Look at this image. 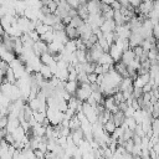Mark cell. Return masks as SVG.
<instances>
[{
    "label": "cell",
    "mask_w": 159,
    "mask_h": 159,
    "mask_svg": "<svg viewBox=\"0 0 159 159\" xmlns=\"http://www.w3.org/2000/svg\"><path fill=\"white\" fill-rule=\"evenodd\" d=\"M92 94V89H91V83H81L77 92H76V97L82 101V102H86Z\"/></svg>",
    "instance_id": "cell-1"
},
{
    "label": "cell",
    "mask_w": 159,
    "mask_h": 159,
    "mask_svg": "<svg viewBox=\"0 0 159 159\" xmlns=\"http://www.w3.org/2000/svg\"><path fill=\"white\" fill-rule=\"evenodd\" d=\"M82 112L84 113V116L87 117V119L93 124L98 120V116L96 113V109L93 106H91L88 102H83V107H82Z\"/></svg>",
    "instance_id": "cell-2"
},
{
    "label": "cell",
    "mask_w": 159,
    "mask_h": 159,
    "mask_svg": "<svg viewBox=\"0 0 159 159\" xmlns=\"http://www.w3.org/2000/svg\"><path fill=\"white\" fill-rule=\"evenodd\" d=\"M104 108L108 109L109 112H112L113 114L117 113L119 111V106L117 104L114 97H106V101H104Z\"/></svg>",
    "instance_id": "cell-3"
},
{
    "label": "cell",
    "mask_w": 159,
    "mask_h": 159,
    "mask_svg": "<svg viewBox=\"0 0 159 159\" xmlns=\"http://www.w3.org/2000/svg\"><path fill=\"white\" fill-rule=\"evenodd\" d=\"M114 71H116L117 73H119L123 78L129 77V75H128V66H127L125 63H123L122 61L114 62Z\"/></svg>",
    "instance_id": "cell-4"
},
{
    "label": "cell",
    "mask_w": 159,
    "mask_h": 159,
    "mask_svg": "<svg viewBox=\"0 0 159 159\" xmlns=\"http://www.w3.org/2000/svg\"><path fill=\"white\" fill-rule=\"evenodd\" d=\"M41 20L43 21V24H45V25H48V26H51V27H52L55 24H57V22L62 21V19H61V17H58L56 14H48V15L43 16Z\"/></svg>",
    "instance_id": "cell-5"
},
{
    "label": "cell",
    "mask_w": 159,
    "mask_h": 159,
    "mask_svg": "<svg viewBox=\"0 0 159 159\" xmlns=\"http://www.w3.org/2000/svg\"><path fill=\"white\" fill-rule=\"evenodd\" d=\"M109 55L112 56V58L114 60V62H118V61H120L122 60V55H123V51L116 45V43H113V45H111V48H109Z\"/></svg>",
    "instance_id": "cell-6"
},
{
    "label": "cell",
    "mask_w": 159,
    "mask_h": 159,
    "mask_svg": "<svg viewBox=\"0 0 159 159\" xmlns=\"http://www.w3.org/2000/svg\"><path fill=\"white\" fill-rule=\"evenodd\" d=\"M149 81H150V75L149 73H147V75H142V76H138L134 81H133V83H134V87H138V88H143L147 83H149Z\"/></svg>",
    "instance_id": "cell-7"
},
{
    "label": "cell",
    "mask_w": 159,
    "mask_h": 159,
    "mask_svg": "<svg viewBox=\"0 0 159 159\" xmlns=\"http://www.w3.org/2000/svg\"><path fill=\"white\" fill-rule=\"evenodd\" d=\"M134 60H135V55H134V52H133V48H130V50H127V51L123 52L120 61L128 66V65H130Z\"/></svg>",
    "instance_id": "cell-8"
},
{
    "label": "cell",
    "mask_w": 159,
    "mask_h": 159,
    "mask_svg": "<svg viewBox=\"0 0 159 159\" xmlns=\"http://www.w3.org/2000/svg\"><path fill=\"white\" fill-rule=\"evenodd\" d=\"M130 88H134V83H133V80L129 78V77L123 78V80L120 81L119 86H118V89H119L120 92H124V91L130 89Z\"/></svg>",
    "instance_id": "cell-9"
},
{
    "label": "cell",
    "mask_w": 159,
    "mask_h": 159,
    "mask_svg": "<svg viewBox=\"0 0 159 159\" xmlns=\"http://www.w3.org/2000/svg\"><path fill=\"white\" fill-rule=\"evenodd\" d=\"M116 27H117V25H116L114 20H106L104 24L101 26V30H102L103 34H106V32H114Z\"/></svg>",
    "instance_id": "cell-10"
},
{
    "label": "cell",
    "mask_w": 159,
    "mask_h": 159,
    "mask_svg": "<svg viewBox=\"0 0 159 159\" xmlns=\"http://www.w3.org/2000/svg\"><path fill=\"white\" fill-rule=\"evenodd\" d=\"M80 87V83L78 81H67L66 82V86H65V89L71 94V96H75L77 89Z\"/></svg>",
    "instance_id": "cell-11"
},
{
    "label": "cell",
    "mask_w": 159,
    "mask_h": 159,
    "mask_svg": "<svg viewBox=\"0 0 159 159\" xmlns=\"http://www.w3.org/2000/svg\"><path fill=\"white\" fill-rule=\"evenodd\" d=\"M66 35H67V37L70 39V40H77V39H80L81 36H80V32H78V29H76V27H72L71 25H68V26H66Z\"/></svg>",
    "instance_id": "cell-12"
},
{
    "label": "cell",
    "mask_w": 159,
    "mask_h": 159,
    "mask_svg": "<svg viewBox=\"0 0 159 159\" xmlns=\"http://www.w3.org/2000/svg\"><path fill=\"white\" fill-rule=\"evenodd\" d=\"M40 60H41V62H42V65H46V66H53L55 63H57L56 61H55V58H53V56L51 55V53H48V52H46V53H42L41 55V57H40Z\"/></svg>",
    "instance_id": "cell-13"
},
{
    "label": "cell",
    "mask_w": 159,
    "mask_h": 159,
    "mask_svg": "<svg viewBox=\"0 0 159 159\" xmlns=\"http://www.w3.org/2000/svg\"><path fill=\"white\" fill-rule=\"evenodd\" d=\"M137 125H138V123H137V120H135L133 117H127L125 120H124V123L122 124V127H123L124 129H130V130H133V132L135 130Z\"/></svg>",
    "instance_id": "cell-14"
},
{
    "label": "cell",
    "mask_w": 159,
    "mask_h": 159,
    "mask_svg": "<svg viewBox=\"0 0 159 159\" xmlns=\"http://www.w3.org/2000/svg\"><path fill=\"white\" fill-rule=\"evenodd\" d=\"M125 118H127V117H125V113L122 112V111H118L117 113L113 114V118H112V119H113V122L116 123L117 127H120V125L124 123Z\"/></svg>",
    "instance_id": "cell-15"
},
{
    "label": "cell",
    "mask_w": 159,
    "mask_h": 159,
    "mask_svg": "<svg viewBox=\"0 0 159 159\" xmlns=\"http://www.w3.org/2000/svg\"><path fill=\"white\" fill-rule=\"evenodd\" d=\"M97 63L101 65V66H103V65H114V60L112 58V56L109 55V52H104L103 56L98 60Z\"/></svg>",
    "instance_id": "cell-16"
},
{
    "label": "cell",
    "mask_w": 159,
    "mask_h": 159,
    "mask_svg": "<svg viewBox=\"0 0 159 159\" xmlns=\"http://www.w3.org/2000/svg\"><path fill=\"white\" fill-rule=\"evenodd\" d=\"M40 73L42 75V77L47 81H50L52 77H53V73L51 71V67L50 66H46V65H42L41 66V70H40Z\"/></svg>",
    "instance_id": "cell-17"
},
{
    "label": "cell",
    "mask_w": 159,
    "mask_h": 159,
    "mask_svg": "<svg viewBox=\"0 0 159 159\" xmlns=\"http://www.w3.org/2000/svg\"><path fill=\"white\" fill-rule=\"evenodd\" d=\"M70 129H71V132H75V130H77V129H80L81 128V120L78 119V117L77 116H73L71 119H70Z\"/></svg>",
    "instance_id": "cell-18"
},
{
    "label": "cell",
    "mask_w": 159,
    "mask_h": 159,
    "mask_svg": "<svg viewBox=\"0 0 159 159\" xmlns=\"http://www.w3.org/2000/svg\"><path fill=\"white\" fill-rule=\"evenodd\" d=\"M84 22H86V21H84V20H83V19H82L81 16H78V15H77V16L72 17V20H71V24H70V25H71L72 27L80 29V27H81V26H82V25H83Z\"/></svg>",
    "instance_id": "cell-19"
},
{
    "label": "cell",
    "mask_w": 159,
    "mask_h": 159,
    "mask_svg": "<svg viewBox=\"0 0 159 159\" xmlns=\"http://www.w3.org/2000/svg\"><path fill=\"white\" fill-rule=\"evenodd\" d=\"M103 128H104V130H106L108 134H112V133L117 129V125H116V123L113 122V119H109V120L103 125Z\"/></svg>",
    "instance_id": "cell-20"
},
{
    "label": "cell",
    "mask_w": 159,
    "mask_h": 159,
    "mask_svg": "<svg viewBox=\"0 0 159 159\" xmlns=\"http://www.w3.org/2000/svg\"><path fill=\"white\" fill-rule=\"evenodd\" d=\"M98 45L104 50V52H109V48H111V45L108 43V41L104 39V36H101L98 37Z\"/></svg>",
    "instance_id": "cell-21"
},
{
    "label": "cell",
    "mask_w": 159,
    "mask_h": 159,
    "mask_svg": "<svg viewBox=\"0 0 159 159\" xmlns=\"http://www.w3.org/2000/svg\"><path fill=\"white\" fill-rule=\"evenodd\" d=\"M158 56H159V51H158L157 47L152 48V50L148 52V58H149L150 61H153V60H158Z\"/></svg>",
    "instance_id": "cell-22"
},
{
    "label": "cell",
    "mask_w": 159,
    "mask_h": 159,
    "mask_svg": "<svg viewBox=\"0 0 159 159\" xmlns=\"http://www.w3.org/2000/svg\"><path fill=\"white\" fill-rule=\"evenodd\" d=\"M152 128H153V133H154V135H158V137H159V118L153 119Z\"/></svg>",
    "instance_id": "cell-23"
},
{
    "label": "cell",
    "mask_w": 159,
    "mask_h": 159,
    "mask_svg": "<svg viewBox=\"0 0 159 159\" xmlns=\"http://www.w3.org/2000/svg\"><path fill=\"white\" fill-rule=\"evenodd\" d=\"M152 117H153V119L159 118V102H157V103H154V104H153V109H152Z\"/></svg>",
    "instance_id": "cell-24"
},
{
    "label": "cell",
    "mask_w": 159,
    "mask_h": 159,
    "mask_svg": "<svg viewBox=\"0 0 159 159\" xmlns=\"http://www.w3.org/2000/svg\"><path fill=\"white\" fill-rule=\"evenodd\" d=\"M133 52H134V55H135V58H137V60H139V58H140V56L144 53V48H143L142 46H137V47H134V48H133Z\"/></svg>",
    "instance_id": "cell-25"
},
{
    "label": "cell",
    "mask_w": 159,
    "mask_h": 159,
    "mask_svg": "<svg viewBox=\"0 0 159 159\" xmlns=\"http://www.w3.org/2000/svg\"><path fill=\"white\" fill-rule=\"evenodd\" d=\"M143 94H144V92H143V88H138V87H134V89H133V98H134V99H138V98H140Z\"/></svg>",
    "instance_id": "cell-26"
},
{
    "label": "cell",
    "mask_w": 159,
    "mask_h": 159,
    "mask_svg": "<svg viewBox=\"0 0 159 159\" xmlns=\"http://www.w3.org/2000/svg\"><path fill=\"white\" fill-rule=\"evenodd\" d=\"M52 29H53V31H65V30H66V25H65L62 21H60V22L55 24V25L52 26Z\"/></svg>",
    "instance_id": "cell-27"
},
{
    "label": "cell",
    "mask_w": 159,
    "mask_h": 159,
    "mask_svg": "<svg viewBox=\"0 0 159 159\" xmlns=\"http://www.w3.org/2000/svg\"><path fill=\"white\" fill-rule=\"evenodd\" d=\"M134 133H135V135H138V137H140V138H144L147 134H145V132L143 130V128H142V124H138L137 125V128H135V130H134Z\"/></svg>",
    "instance_id": "cell-28"
},
{
    "label": "cell",
    "mask_w": 159,
    "mask_h": 159,
    "mask_svg": "<svg viewBox=\"0 0 159 159\" xmlns=\"http://www.w3.org/2000/svg\"><path fill=\"white\" fill-rule=\"evenodd\" d=\"M9 124V116H1L0 118V128H6Z\"/></svg>",
    "instance_id": "cell-29"
},
{
    "label": "cell",
    "mask_w": 159,
    "mask_h": 159,
    "mask_svg": "<svg viewBox=\"0 0 159 159\" xmlns=\"http://www.w3.org/2000/svg\"><path fill=\"white\" fill-rule=\"evenodd\" d=\"M40 12H41L43 16H46V15H48V14H52L47 5H42V6L40 7Z\"/></svg>",
    "instance_id": "cell-30"
},
{
    "label": "cell",
    "mask_w": 159,
    "mask_h": 159,
    "mask_svg": "<svg viewBox=\"0 0 159 159\" xmlns=\"http://www.w3.org/2000/svg\"><path fill=\"white\" fill-rule=\"evenodd\" d=\"M97 78H98V75L94 73V72H92V73L88 75V81H89V83H97Z\"/></svg>",
    "instance_id": "cell-31"
},
{
    "label": "cell",
    "mask_w": 159,
    "mask_h": 159,
    "mask_svg": "<svg viewBox=\"0 0 159 159\" xmlns=\"http://www.w3.org/2000/svg\"><path fill=\"white\" fill-rule=\"evenodd\" d=\"M112 10V7H111V5H107V4H101V12L102 14H106V12H108V11H111Z\"/></svg>",
    "instance_id": "cell-32"
},
{
    "label": "cell",
    "mask_w": 159,
    "mask_h": 159,
    "mask_svg": "<svg viewBox=\"0 0 159 159\" xmlns=\"http://www.w3.org/2000/svg\"><path fill=\"white\" fill-rule=\"evenodd\" d=\"M111 7L116 11V10H120L122 9V4L118 1V0H114L113 2H112V5H111Z\"/></svg>",
    "instance_id": "cell-33"
},
{
    "label": "cell",
    "mask_w": 159,
    "mask_h": 159,
    "mask_svg": "<svg viewBox=\"0 0 159 159\" xmlns=\"http://www.w3.org/2000/svg\"><path fill=\"white\" fill-rule=\"evenodd\" d=\"M124 113H125V117H133V116H134V113H135V109H134L132 106H129V107H128V109H127Z\"/></svg>",
    "instance_id": "cell-34"
},
{
    "label": "cell",
    "mask_w": 159,
    "mask_h": 159,
    "mask_svg": "<svg viewBox=\"0 0 159 159\" xmlns=\"http://www.w3.org/2000/svg\"><path fill=\"white\" fill-rule=\"evenodd\" d=\"M128 107H129V104H128L127 102H122V103H119V111H122V112H125V111L128 109Z\"/></svg>",
    "instance_id": "cell-35"
},
{
    "label": "cell",
    "mask_w": 159,
    "mask_h": 159,
    "mask_svg": "<svg viewBox=\"0 0 159 159\" xmlns=\"http://www.w3.org/2000/svg\"><path fill=\"white\" fill-rule=\"evenodd\" d=\"M103 4H107V5H112V2L114 1V0H101Z\"/></svg>",
    "instance_id": "cell-36"
},
{
    "label": "cell",
    "mask_w": 159,
    "mask_h": 159,
    "mask_svg": "<svg viewBox=\"0 0 159 159\" xmlns=\"http://www.w3.org/2000/svg\"><path fill=\"white\" fill-rule=\"evenodd\" d=\"M143 1H153V0H143Z\"/></svg>",
    "instance_id": "cell-37"
},
{
    "label": "cell",
    "mask_w": 159,
    "mask_h": 159,
    "mask_svg": "<svg viewBox=\"0 0 159 159\" xmlns=\"http://www.w3.org/2000/svg\"><path fill=\"white\" fill-rule=\"evenodd\" d=\"M19 1H25V0H19Z\"/></svg>",
    "instance_id": "cell-38"
},
{
    "label": "cell",
    "mask_w": 159,
    "mask_h": 159,
    "mask_svg": "<svg viewBox=\"0 0 159 159\" xmlns=\"http://www.w3.org/2000/svg\"><path fill=\"white\" fill-rule=\"evenodd\" d=\"M153 1H158V0H153Z\"/></svg>",
    "instance_id": "cell-39"
},
{
    "label": "cell",
    "mask_w": 159,
    "mask_h": 159,
    "mask_svg": "<svg viewBox=\"0 0 159 159\" xmlns=\"http://www.w3.org/2000/svg\"><path fill=\"white\" fill-rule=\"evenodd\" d=\"M158 61H159V56H158Z\"/></svg>",
    "instance_id": "cell-40"
}]
</instances>
